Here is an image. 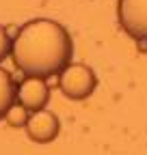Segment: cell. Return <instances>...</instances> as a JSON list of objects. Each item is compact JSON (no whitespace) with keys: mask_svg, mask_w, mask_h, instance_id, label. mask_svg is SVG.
Here are the masks:
<instances>
[{"mask_svg":"<svg viewBox=\"0 0 147 155\" xmlns=\"http://www.w3.org/2000/svg\"><path fill=\"white\" fill-rule=\"evenodd\" d=\"M48 101H50V88L46 84V78L28 75L26 80L17 86V104H22L28 112L43 110Z\"/></svg>","mask_w":147,"mask_h":155,"instance_id":"cell-5","label":"cell"},{"mask_svg":"<svg viewBox=\"0 0 147 155\" xmlns=\"http://www.w3.org/2000/svg\"><path fill=\"white\" fill-rule=\"evenodd\" d=\"M11 45H13V39L9 37V32L0 26V63L11 54Z\"/></svg>","mask_w":147,"mask_h":155,"instance_id":"cell-8","label":"cell"},{"mask_svg":"<svg viewBox=\"0 0 147 155\" xmlns=\"http://www.w3.org/2000/svg\"><path fill=\"white\" fill-rule=\"evenodd\" d=\"M61 131V123L56 119V114L50 112V110H37L28 116V123H26V134L32 142H52L54 138L59 136Z\"/></svg>","mask_w":147,"mask_h":155,"instance_id":"cell-4","label":"cell"},{"mask_svg":"<svg viewBox=\"0 0 147 155\" xmlns=\"http://www.w3.org/2000/svg\"><path fill=\"white\" fill-rule=\"evenodd\" d=\"M11 56L24 75L50 78L59 75L71 63L74 41L65 26L39 17L20 28L11 45Z\"/></svg>","mask_w":147,"mask_h":155,"instance_id":"cell-1","label":"cell"},{"mask_svg":"<svg viewBox=\"0 0 147 155\" xmlns=\"http://www.w3.org/2000/svg\"><path fill=\"white\" fill-rule=\"evenodd\" d=\"M119 24L132 39H147V0H119Z\"/></svg>","mask_w":147,"mask_h":155,"instance_id":"cell-3","label":"cell"},{"mask_svg":"<svg viewBox=\"0 0 147 155\" xmlns=\"http://www.w3.org/2000/svg\"><path fill=\"white\" fill-rule=\"evenodd\" d=\"M28 110L22 106V104H13L9 110H7V114H5V119H7V123L11 125V127H26V123H28Z\"/></svg>","mask_w":147,"mask_h":155,"instance_id":"cell-7","label":"cell"},{"mask_svg":"<svg viewBox=\"0 0 147 155\" xmlns=\"http://www.w3.org/2000/svg\"><path fill=\"white\" fill-rule=\"evenodd\" d=\"M17 99V88H15V82L7 69L0 67V119H5L7 110L15 104Z\"/></svg>","mask_w":147,"mask_h":155,"instance_id":"cell-6","label":"cell"},{"mask_svg":"<svg viewBox=\"0 0 147 155\" xmlns=\"http://www.w3.org/2000/svg\"><path fill=\"white\" fill-rule=\"evenodd\" d=\"M95 86H97V78H95L93 69L82 63H69L59 73V88L63 91L65 97H69L74 101L91 97Z\"/></svg>","mask_w":147,"mask_h":155,"instance_id":"cell-2","label":"cell"}]
</instances>
